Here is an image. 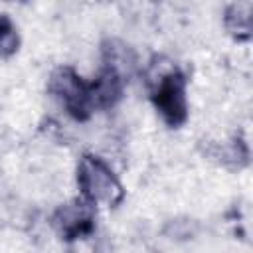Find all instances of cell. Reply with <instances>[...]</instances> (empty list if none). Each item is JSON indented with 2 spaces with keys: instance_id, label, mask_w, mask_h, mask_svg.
<instances>
[{
  "instance_id": "1",
  "label": "cell",
  "mask_w": 253,
  "mask_h": 253,
  "mask_svg": "<svg viewBox=\"0 0 253 253\" xmlns=\"http://www.w3.org/2000/svg\"><path fill=\"white\" fill-rule=\"evenodd\" d=\"M150 99L168 126H180L188 119L184 73L166 57H156L148 67Z\"/></svg>"
},
{
  "instance_id": "2",
  "label": "cell",
  "mask_w": 253,
  "mask_h": 253,
  "mask_svg": "<svg viewBox=\"0 0 253 253\" xmlns=\"http://www.w3.org/2000/svg\"><path fill=\"white\" fill-rule=\"evenodd\" d=\"M77 186L81 198L91 202L93 206H109L115 208L125 198V188L111 166L95 156L83 154L77 164Z\"/></svg>"
},
{
  "instance_id": "3",
  "label": "cell",
  "mask_w": 253,
  "mask_h": 253,
  "mask_svg": "<svg viewBox=\"0 0 253 253\" xmlns=\"http://www.w3.org/2000/svg\"><path fill=\"white\" fill-rule=\"evenodd\" d=\"M47 89L73 119L87 121L91 117L93 107L89 99V83L83 81V77L73 67H55L47 79Z\"/></svg>"
},
{
  "instance_id": "4",
  "label": "cell",
  "mask_w": 253,
  "mask_h": 253,
  "mask_svg": "<svg viewBox=\"0 0 253 253\" xmlns=\"http://www.w3.org/2000/svg\"><path fill=\"white\" fill-rule=\"evenodd\" d=\"M55 231L65 241L87 239L95 231V206L85 198H75L59 206L51 217Z\"/></svg>"
},
{
  "instance_id": "5",
  "label": "cell",
  "mask_w": 253,
  "mask_h": 253,
  "mask_svg": "<svg viewBox=\"0 0 253 253\" xmlns=\"http://www.w3.org/2000/svg\"><path fill=\"white\" fill-rule=\"evenodd\" d=\"M123 87H125V79L113 73L111 69L103 67L99 75L89 83V99L93 111L115 107L123 95Z\"/></svg>"
},
{
  "instance_id": "6",
  "label": "cell",
  "mask_w": 253,
  "mask_h": 253,
  "mask_svg": "<svg viewBox=\"0 0 253 253\" xmlns=\"http://www.w3.org/2000/svg\"><path fill=\"white\" fill-rule=\"evenodd\" d=\"M136 63L134 51L121 40H107L103 43V67L111 69L119 77L126 81Z\"/></svg>"
},
{
  "instance_id": "7",
  "label": "cell",
  "mask_w": 253,
  "mask_h": 253,
  "mask_svg": "<svg viewBox=\"0 0 253 253\" xmlns=\"http://www.w3.org/2000/svg\"><path fill=\"white\" fill-rule=\"evenodd\" d=\"M251 14H253V4L251 2H237V4L227 6L225 18H223V24H225L227 32L237 40H249L251 30H253Z\"/></svg>"
},
{
  "instance_id": "8",
  "label": "cell",
  "mask_w": 253,
  "mask_h": 253,
  "mask_svg": "<svg viewBox=\"0 0 253 253\" xmlns=\"http://www.w3.org/2000/svg\"><path fill=\"white\" fill-rule=\"evenodd\" d=\"M20 47V34L14 20L0 12V57H10Z\"/></svg>"
}]
</instances>
